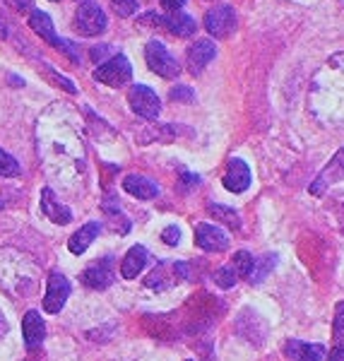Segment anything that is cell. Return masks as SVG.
I'll return each instance as SVG.
<instances>
[{
    "label": "cell",
    "mask_w": 344,
    "mask_h": 361,
    "mask_svg": "<svg viewBox=\"0 0 344 361\" xmlns=\"http://www.w3.org/2000/svg\"><path fill=\"white\" fill-rule=\"evenodd\" d=\"M42 212L54 224H70V222H73V212H70V207L63 205L51 188L42 190Z\"/></svg>",
    "instance_id": "obj_14"
},
{
    "label": "cell",
    "mask_w": 344,
    "mask_h": 361,
    "mask_svg": "<svg viewBox=\"0 0 344 361\" xmlns=\"http://www.w3.org/2000/svg\"><path fill=\"white\" fill-rule=\"evenodd\" d=\"M123 190L137 197V200H152V197L159 195V185L147 176H140V173H130V176L123 178Z\"/></svg>",
    "instance_id": "obj_15"
},
{
    "label": "cell",
    "mask_w": 344,
    "mask_h": 361,
    "mask_svg": "<svg viewBox=\"0 0 344 361\" xmlns=\"http://www.w3.org/2000/svg\"><path fill=\"white\" fill-rule=\"evenodd\" d=\"M99 231H102V224H99V222H87L82 229L75 231V234L70 236V241H68L70 253H73V255H82L85 250L92 246V241H94V238L99 236Z\"/></svg>",
    "instance_id": "obj_18"
},
{
    "label": "cell",
    "mask_w": 344,
    "mask_h": 361,
    "mask_svg": "<svg viewBox=\"0 0 344 361\" xmlns=\"http://www.w3.org/2000/svg\"><path fill=\"white\" fill-rule=\"evenodd\" d=\"M128 102H130L133 111H135L137 116H142V118H147V121H154L161 111L159 97H156L154 92L145 85L130 87V92H128Z\"/></svg>",
    "instance_id": "obj_6"
},
{
    "label": "cell",
    "mask_w": 344,
    "mask_h": 361,
    "mask_svg": "<svg viewBox=\"0 0 344 361\" xmlns=\"http://www.w3.org/2000/svg\"><path fill=\"white\" fill-rule=\"evenodd\" d=\"M70 296V282L63 272L54 270L49 275V284H46V296H44V311L46 313H58L66 306Z\"/></svg>",
    "instance_id": "obj_7"
},
{
    "label": "cell",
    "mask_w": 344,
    "mask_h": 361,
    "mask_svg": "<svg viewBox=\"0 0 344 361\" xmlns=\"http://www.w3.org/2000/svg\"><path fill=\"white\" fill-rule=\"evenodd\" d=\"M166 32H171V34H176V37H190V34L195 32V20L190 15H185V13H168L166 17Z\"/></svg>",
    "instance_id": "obj_20"
},
{
    "label": "cell",
    "mask_w": 344,
    "mask_h": 361,
    "mask_svg": "<svg viewBox=\"0 0 344 361\" xmlns=\"http://www.w3.org/2000/svg\"><path fill=\"white\" fill-rule=\"evenodd\" d=\"M109 54V46H97V49H92V58L99 61V58H104Z\"/></svg>",
    "instance_id": "obj_32"
},
{
    "label": "cell",
    "mask_w": 344,
    "mask_h": 361,
    "mask_svg": "<svg viewBox=\"0 0 344 361\" xmlns=\"http://www.w3.org/2000/svg\"><path fill=\"white\" fill-rule=\"evenodd\" d=\"M214 54H217V49H214V44L209 42V39H197L188 49V70L193 75L202 73V70L212 63Z\"/></svg>",
    "instance_id": "obj_13"
},
{
    "label": "cell",
    "mask_w": 344,
    "mask_h": 361,
    "mask_svg": "<svg viewBox=\"0 0 344 361\" xmlns=\"http://www.w3.org/2000/svg\"><path fill=\"white\" fill-rule=\"evenodd\" d=\"M195 243L197 248L207 250V253H221V250L229 248V236L214 224L200 222L195 226Z\"/></svg>",
    "instance_id": "obj_11"
},
{
    "label": "cell",
    "mask_w": 344,
    "mask_h": 361,
    "mask_svg": "<svg viewBox=\"0 0 344 361\" xmlns=\"http://www.w3.org/2000/svg\"><path fill=\"white\" fill-rule=\"evenodd\" d=\"M340 180H344V147L328 161V166L318 173V178L313 180L308 190L320 197V195H325V190L332 188L335 183H340Z\"/></svg>",
    "instance_id": "obj_9"
},
{
    "label": "cell",
    "mask_w": 344,
    "mask_h": 361,
    "mask_svg": "<svg viewBox=\"0 0 344 361\" xmlns=\"http://www.w3.org/2000/svg\"><path fill=\"white\" fill-rule=\"evenodd\" d=\"M183 5H185V0H161V8H164L166 13H178Z\"/></svg>",
    "instance_id": "obj_30"
},
{
    "label": "cell",
    "mask_w": 344,
    "mask_h": 361,
    "mask_svg": "<svg viewBox=\"0 0 344 361\" xmlns=\"http://www.w3.org/2000/svg\"><path fill=\"white\" fill-rule=\"evenodd\" d=\"M109 20H106V13L99 8L97 3H85L80 5L78 10V17H75V27L82 37H97L106 29Z\"/></svg>",
    "instance_id": "obj_5"
},
{
    "label": "cell",
    "mask_w": 344,
    "mask_h": 361,
    "mask_svg": "<svg viewBox=\"0 0 344 361\" xmlns=\"http://www.w3.org/2000/svg\"><path fill=\"white\" fill-rule=\"evenodd\" d=\"M188 263H176V260H168V263H159L152 270V275L145 277V287L156 289V292H164V289H171L173 284L188 279Z\"/></svg>",
    "instance_id": "obj_1"
},
{
    "label": "cell",
    "mask_w": 344,
    "mask_h": 361,
    "mask_svg": "<svg viewBox=\"0 0 344 361\" xmlns=\"http://www.w3.org/2000/svg\"><path fill=\"white\" fill-rule=\"evenodd\" d=\"M8 335V320H5V316L0 313V337Z\"/></svg>",
    "instance_id": "obj_34"
},
{
    "label": "cell",
    "mask_w": 344,
    "mask_h": 361,
    "mask_svg": "<svg viewBox=\"0 0 344 361\" xmlns=\"http://www.w3.org/2000/svg\"><path fill=\"white\" fill-rule=\"evenodd\" d=\"M171 99L173 102H193V92H190V87H173Z\"/></svg>",
    "instance_id": "obj_29"
},
{
    "label": "cell",
    "mask_w": 344,
    "mask_h": 361,
    "mask_svg": "<svg viewBox=\"0 0 344 361\" xmlns=\"http://www.w3.org/2000/svg\"><path fill=\"white\" fill-rule=\"evenodd\" d=\"M116 282V272H113V258H102L97 263H92L82 272V284L97 292H104L111 284Z\"/></svg>",
    "instance_id": "obj_8"
},
{
    "label": "cell",
    "mask_w": 344,
    "mask_h": 361,
    "mask_svg": "<svg viewBox=\"0 0 344 361\" xmlns=\"http://www.w3.org/2000/svg\"><path fill=\"white\" fill-rule=\"evenodd\" d=\"M130 78H133V66L123 54L109 58L106 63H102V66L94 70L97 82L109 85V87H123L125 82H130Z\"/></svg>",
    "instance_id": "obj_3"
},
{
    "label": "cell",
    "mask_w": 344,
    "mask_h": 361,
    "mask_svg": "<svg viewBox=\"0 0 344 361\" xmlns=\"http://www.w3.org/2000/svg\"><path fill=\"white\" fill-rule=\"evenodd\" d=\"M284 354L294 361H323L325 359V347L323 345H311V342L291 340L284 345Z\"/></svg>",
    "instance_id": "obj_16"
},
{
    "label": "cell",
    "mask_w": 344,
    "mask_h": 361,
    "mask_svg": "<svg viewBox=\"0 0 344 361\" xmlns=\"http://www.w3.org/2000/svg\"><path fill=\"white\" fill-rule=\"evenodd\" d=\"M332 342L337 347L344 345V301H340L335 308V320H332Z\"/></svg>",
    "instance_id": "obj_23"
},
{
    "label": "cell",
    "mask_w": 344,
    "mask_h": 361,
    "mask_svg": "<svg viewBox=\"0 0 344 361\" xmlns=\"http://www.w3.org/2000/svg\"><path fill=\"white\" fill-rule=\"evenodd\" d=\"M13 5L17 10H22V8H32V0H13Z\"/></svg>",
    "instance_id": "obj_33"
},
{
    "label": "cell",
    "mask_w": 344,
    "mask_h": 361,
    "mask_svg": "<svg viewBox=\"0 0 344 361\" xmlns=\"http://www.w3.org/2000/svg\"><path fill=\"white\" fill-rule=\"evenodd\" d=\"M29 27H32L46 44H51V46H56V49L66 51L68 58L73 63H80V56L75 54V46L68 44V42H63V39L58 37L56 29H54V22H51V17L46 15V13H42V10H34V13L29 15Z\"/></svg>",
    "instance_id": "obj_4"
},
{
    "label": "cell",
    "mask_w": 344,
    "mask_h": 361,
    "mask_svg": "<svg viewBox=\"0 0 344 361\" xmlns=\"http://www.w3.org/2000/svg\"><path fill=\"white\" fill-rule=\"evenodd\" d=\"M0 209H3V202H0Z\"/></svg>",
    "instance_id": "obj_35"
},
{
    "label": "cell",
    "mask_w": 344,
    "mask_h": 361,
    "mask_svg": "<svg viewBox=\"0 0 344 361\" xmlns=\"http://www.w3.org/2000/svg\"><path fill=\"white\" fill-rule=\"evenodd\" d=\"M0 176H20V164H17V159L13 154H8L5 149H0Z\"/></svg>",
    "instance_id": "obj_26"
},
{
    "label": "cell",
    "mask_w": 344,
    "mask_h": 361,
    "mask_svg": "<svg viewBox=\"0 0 344 361\" xmlns=\"http://www.w3.org/2000/svg\"><path fill=\"white\" fill-rule=\"evenodd\" d=\"M111 5L121 17H130L137 10V0H111Z\"/></svg>",
    "instance_id": "obj_27"
},
{
    "label": "cell",
    "mask_w": 344,
    "mask_h": 361,
    "mask_svg": "<svg viewBox=\"0 0 344 361\" xmlns=\"http://www.w3.org/2000/svg\"><path fill=\"white\" fill-rule=\"evenodd\" d=\"M272 265H275V258H272V255H265V258H262L260 263H255V265H253V272H250L248 282H250V284L262 282V279L267 277V272L272 270Z\"/></svg>",
    "instance_id": "obj_25"
},
{
    "label": "cell",
    "mask_w": 344,
    "mask_h": 361,
    "mask_svg": "<svg viewBox=\"0 0 344 361\" xmlns=\"http://www.w3.org/2000/svg\"><path fill=\"white\" fill-rule=\"evenodd\" d=\"M328 361H344V347H335V349H332Z\"/></svg>",
    "instance_id": "obj_31"
},
{
    "label": "cell",
    "mask_w": 344,
    "mask_h": 361,
    "mask_svg": "<svg viewBox=\"0 0 344 361\" xmlns=\"http://www.w3.org/2000/svg\"><path fill=\"white\" fill-rule=\"evenodd\" d=\"M253 265H255V260H253V255H250L248 250H238V253H234L231 267L236 270V275H238V277L248 279V277H250V272H253Z\"/></svg>",
    "instance_id": "obj_21"
},
{
    "label": "cell",
    "mask_w": 344,
    "mask_h": 361,
    "mask_svg": "<svg viewBox=\"0 0 344 361\" xmlns=\"http://www.w3.org/2000/svg\"><path fill=\"white\" fill-rule=\"evenodd\" d=\"M209 212L214 214V217L219 219V222H224L226 226H231V229H241V217L234 212L231 207H224V205H209Z\"/></svg>",
    "instance_id": "obj_22"
},
{
    "label": "cell",
    "mask_w": 344,
    "mask_h": 361,
    "mask_svg": "<svg viewBox=\"0 0 344 361\" xmlns=\"http://www.w3.org/2000/svg\"><path fill=\"white\" fill-rule=\"evenodd\" d=\"M161 241H164L166 246H176L180 241V229L178 226H166V229L161 231Z\"/></svg>",
    "instance_id": "obj_28"
},
{
    "label": "cell",
    "mask_w": 344,
    "mask_h": 361,
    "mask_svg": "<svg viewBox=\"0 0 344 361\" xmlns=\"http://www.w3.org/2000/svg\"><path fill=\"white\" fill-rule=\"evenodd\" d=\"M145 265H147V248L133 246L125 253L123 263H121V275H123L125 279H135L140 272L145 270Z\"/></svg>",
    "instance_id": "obj_19"
},
{
    "label": "cell",
    "mask_w": 344,
    "mask_h": 361,
    "mask_svg": "<svg viewBox=\"0 0 344 361\" xmlns=\"http://www.w3.org/2000/svg\"><path fill=\"white\" fill-rule=\"evenodd\" d=\"M188 361H193V359H188Z\"/></svg>",
    "instance_id": "obj_36"
},
{
    "label": "cell",
    "mask_w": 344,
    "mask_h": 361,
    "mask_svg": "<svg viewBox=\"0 0 344 361\" xmlns=\"http://www.w3.org/2000/svg\"><path fill=\"white\" fill-rule=\"evenodd\" d=\"M145 61H147L152 73H156L164 80L178 78V73H180L178 61L168 54V49L161 42H149L147 46H145Z\"/></svg>",
    "instance_id": "obj_2"
},
{
    "label": "cell",
    "mask_w": 344,
    "mask_h": 361,
    "mask_svg": "<svg viewBox=\"0 0 344 361\" xmlns=\"http://www.w3.org/2000/svg\"><path fill=\"white\" fill-rule=\"evenodd\" d=\"M205 29L212 34L214 39H226L231 32L236 29V15L229 5H219V8H212L205 15Z\"/></svg>",
    "instance_id": "obj_10"
},
{
    "label": "cell",
    "mask_w": 344,
    "mask_h": 361,
    "mask_svg": "<svg viewBox=\"0 0 344 361\" xmlns=\"http://www.w3.org/2000/svg\"><path fill=\"white\" fill-rule=\"evenodd\" d=\"M236 279H238V275H236V270L231 265H224V267H219V270L214 272V284L221 287V289H231L236 284Z\"/></svg>",
    "instance_id": "obj_24"
},
{
    "label": "cell",
    "mask_w": 344,
    "mask_h": 361,
    "mask_svg": "<svg viewBox=\"0 0 344 361\" xmlns=\"http://www.w3.org/2000/svg\"><path fill=\"white\" fill-rule=\"evenodd\" d=\"M46 335V325H44V318L39 316L37 311H27L25 320H22V337H25V345L32 349L37 347L39 342L44 340Z\"/></svg>",
    "instance_id": "obj_17"
},
{
    "label": "cell",
    "mask_w": 344,
    "mask_h": 361,
    "mask_svg": "<svg viewBox=\"0 0 344 361\" xmlns=\"http://www.w3.org/2000/svg\"><path fill=\"white\" fill-rule=\"evenodd\" d=\"M221 183H224L226 190H231V193H243V190H248L250 185V169L243 159H231L229 161V169H226L224 178H221Z\"/></svg>",
    "instance_id": "obj_12"
}]
</instances>
